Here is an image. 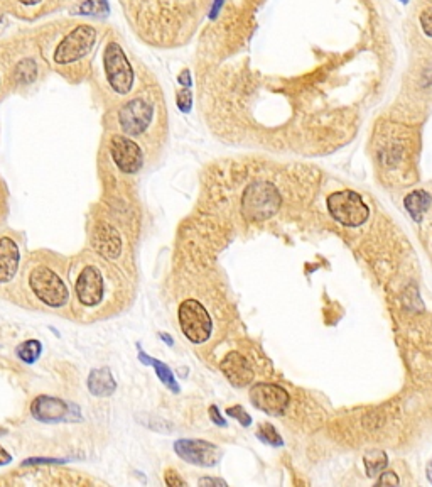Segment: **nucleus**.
Masks as SVG:
<instances>
[{
    "label": "nucleus",
    "mask_w": 432,
    "mask_h": 487,
    "mask_svg": "<svg viewBox=\"0 0 432 487\" xmlns=\"http://www.w3.org/2000/svg\"><path fill=\"white\" fill-rule=\"evenodd\" d=\"M329 215L345 227H360L368 220L370 208L353 190H339L328 196Z\"/></svg>",
    "instance_id": "nucleus-4"
},
{
    "label": "nucleus",
    "mask_w": 432,
    "mask_h": 487,
    "mask_svg": "<svg viewBox=\"0 0 432 487\" xmlns=\"http://www.w3.org/2000/svg\"><path fill=\"white\" fill-rule=\"evenodd\" d=\"M4 28V19H2V16H0V30H2Z\"/></svg>",
    "instance_id": "nucleus-38"
},
{
    "label": "nucleus",
    "mask_w": 432,
    "mask_h": 487,
    "mask_svg": "<svg viewBox=\"0 0 432 487\" xmlns=\"http://www.w3.org/2000/svg\"><path fill=\"white\" fill-rule=\"evenodd\" d=\"M38 77V67L33 60H22L16 67V78L19 83H33Z\"/></svg>",
    "instance_id": "nucleus-21"
},
{
    "label": "nucleus",
    "mask_w": 432,
    "mask_h": 487,
    "mask_svg": "<svg viewBox=\"0 0 432 487\" xmlns=\"http://www.w3.org/2000/svg\"><path fill=\"white\" fill-rule=\"evenodd\" d=\"M432 205V196L424 190H414L404 198V207L416 222H421Z\"/></svg>",
    "instance_id": "nucleus-17"
},
{
    "label": "nucleus",
    "mask_w": 432,
    "mask_h": 487,
    "mask_svg": "<svg viewBox=\"0 0 432 487\" xmlns=\"http://www.w3.org/2000/svg\"><path fill=\"white\" fill-rule=\"evenodd\" d=\"M91 244H93L95 251L105 259H118L123 247L122 235L118 234L115 227H112L107 222H98L93 227Z\"/></svg>",
    "instance_id": "nucleus-13"
},
{
    "label": "nucleus",
    "mask_w": 432,
    "mask_h": 487,
    "mask_svg": "<svg viewBox=\"0 0 432 487\" xmlns=\"http://www.w3.org/2000/svg\"><path fill=\"white\" fill-rule=\"evenodd\" d=\"M16 354H17V357H19L22 362L28 364V366H30V364L38 362V359L41 357L42 344L39 340H36V339L24 340V342H22V344L17 345Z\"/></svg>",
    "instance_id": "nucleus-20"
},
{
    "label": "nucleus",
    "mask_w": 432,
    "mask_h": 487,
    "mask_svg": "<svg viewBox=\"0 0 432 487\" xmlns=\"http://www.w3.org/2000/svg\"><path fill=\"white\" fill-rule=\"evenodd\" d=\"M11 460H12L11 454H8L6 449H2V447H0V465L11 464Z\"/></svg>",
    "instance_id": "nucleus-32"
},
{
    "label": "nucleus",
    "mask_w": 432,
    "mask_h": 487,
    "mask_svg": "<svg viewBox=\"0 0 432 487\" xmlns=\"http://www.w3.org/2000/svg\"><path fill=\"white\" fill-rule=\"evenodd\" d=\"M30 415L41 423H66V421L83 420L76 405L47 394H41L30 403Z\"/></svg>",
    "instance_id": "nucleus-7"
},
{
    "label": "nucleus",
    "mask_w": 432,
    "mask_h": 487,
    "mask_svg": "<svg viewBox=\"0 0 432 487\" xmlns=\"http://www.w3.org/2000/svg\"><path fill=\"white\" fill-rule=\"evenodd\" d=\"M399 477L395 476L394 472H385L383 471L380 474V479L377 481V486H383V484H392V486H399Z\"/></svg>",
    "instance_id": "nucleus-29"
},
{
    "label": "nucleus",
    "mask_w": 432,
    "mask_h": 487,
    "mask_svg": "<svg viewBox=\"0 0 432 487\" xmlns=\"http://www.w3.org/2000/svg\"><path fill=\"white\" fill-rule=\"evenodd\" d=\"M88 389L93 396L107 398L117 391V383L108 367H98L88 376Z\"/></svg>",
    "instance_id": "nucleus-16"
},
{
    "label": "nucleus",
    "mask_w": 432,
    "mask_h": 487,
    "mask_svg": "<svg viewBox=\"0 0 432 487\" xmlns=\"http://www.w3.org/2000/svg\"><path fill=\"white\" fill-rule=\"evenodd\" d=\"M137 347H139V361L145 364V366H152L154 371H156L157 377L161 379V383L164 384L167 389H171V391L178 394L179 393V384H178V381H176L173 371L169 369V366H166L164 362L157 361V359L149 357V355L145 354L142 349H140V345H137Z\"/></svg>",
    "instance_id": "nucleus-18"
},
{
    "label": "nucleus",
    "mask_w": 432,
    "mask_h": 487,
    "mask_svg": "<svg viewBox=\"0 0 432 487\" xmlns=\"http://www.w3.org/2000/svg\"><path fill=\"white\" fill-rule=\"evenodd\" d=\"M280 205L282 198L275 185H272L271 181L257 179L245 188L244 195H241L240 210L246 220L262 222L275 217Z\"/></svg>",
    "instance_id": "nucleus-1"
},
{
    "label": "nucleus",
    "mask_w": 432,
    "mask_h": 487,
    "mask_svg": "<svg viewBox=\"0 0 432 487\" xmlns=\"http://www.w3.org/2000/svg\"><path fill=\"white\" fill-rule=\"evenodd\" d=\"M154 117V107L142 96L132 99L118 112V124H120L123 134L127 135H142L149 129Z\"/></svg>",
    "instance_id": "nucleus-9"
},
{
    "label": "nucleus",
    "mask_w": 432,
    "mask_h": 487,
    "mask_svg": "<svg viewBox=\"0 0 432 487\" xmlns=\"http://www.w3.org/2000/svg\"><path fill=\"white\" fill-rule=\"evenodd\" d=\"M179 83H181V85H184V86L191 85V77H189L188 69H184V72L179 74Z\"/></svg>",
    "instance_id": "nucleus-33"
},
{
    "label": "nucleus",
    "mask_w": 432,
    "mask_h": 487,
    "mask_svg": "<svg viewBox=\"0 0 432 487\" xmlns=\"http://www.w3.org/2000/svg\"><path fill=\"white\" fill-rule=\"evenodd\" d=\"M227 415L232 416V418H237L238 421H240L241 427H250V423H252V418H250V415L246 413L245 408L240 406V405L228 408Z\"/></svg>",
    "instance_id": "nucleus-24"
},
{
    "label": "nucleus",
    "mask_w": 432,
    "mask_h": 487,
    "mask_svg": "<svg viewBox=\"0 0 432 487\" xmlns=\"http://www.w3.org/2000/svg\"><path fill=\"white\" fill-rule=\"evenodd\" d=\"M108 11V0H85L78 7V12L81 16H107Z\"/></svg>",
    "instance_id": "nucleus-22"
},
{
    "label": "nucleus",
    "mask_w": 432,
    "mask_h": 487,
    "mask_svg": "<svg viewBox=\"0 0 432 487\" xmlns=\"http://www.w3.org/2000/svg\"><path fill=\"white\" fill-rule=\"evenodd\" d=\"M363 464L367 476L377 477L387 469V465H389V457H387V454L383 450H372L363 457Z\"/></svg>",
    "instance_id": "nucleus-19"
},
{
    "label": "nucleus",
    "mask_w": 432,
    "mask_h": 487,
    "mask_svg": "<svg viewBox=\"0 0 432 487\" xmlns=\"http://www.w3.org/2000/svg\"><path fill=\"white\" fill-rule=\"evenodd\" d=\"M427 479H429V482L432 484V459H431V462L427 464Z\"/></svg>",
    "instance_id": "nucleus-36"
},
{
    "label": "nucleus",
    "mask_w": 432,
    "mask_h": 487,
    "mask_svg": "<svg viewBox=\"0 0 432 487\" xmlns=\"http://www.w3.org/2000/svg\"><path fill=\"white\" fill-rule=\"evenodd\" d=\"M178 107L181 112H189L191 111V103H193V96H191V91L189 90H181L178 94Z\"/></svg>",
    "instance_id": "nucleus-26"
},
{
    "label": "nucleus",
    "mask_w": 432,
    "mask_h": 487,
    "mask_svg": "<svg viewBox=\"0 0 432 487\" xmlns=\"http://www.w3.org/2000/svg\"><path fill=\"white\" fill-rule=\"evenodd\" d=\"M198 484L200 486H227V482H224L223 479H215V477H203Z\"/></svg>",
    "instance_id": "nucleus-31"
},
{
    "label": "nucleus",
    "mask_w": 432,
    "mask_h": 487,
    "mask_svg": "<svg viewBox=\"0 0 432 487\" xmlns=\"http://www.w3.org/2000/svg\"><path fill=\"white\" fill-rule=\"evenodd\" d=\"M66 460H56V459H28L22 462V467H28V465H56V464H64Z\"/></svg>",
    "instance_id": "nucleus-28"
},
{
    "label": "nucleus",
    "mask_w": 432,
    "mask_h": 487,
    "mask_svg": "<svg viewBox=\"0 0 432 487\" xmlns=\"http://www.w3.org/2000/svg\"><path fill=\"white\" fill-rule=\"evenodd\" d=\"M29 288L34 296L50 308H63L69 301L68 286L51 267H34L29 274Z\"/></svg>",
    "instance_id": "nucleus-2"
},
{
    "label": "nucleus",
    "mask_w": 432,
    "mask_h": 487,
    "mask_svg": "<svg viewBox=\"0 0 432 487\" xmlns=\"http://www.w3.org/2000/svg\"><path fill=\"white\" fill-rule=\"evenodd\" d=\"M110 156L122 173L135 174L144 166V152L135 140L127 135H113L110 139Z\"/></svg>",
    "instance_id": "nucleus-11"
},
{
    "label": "nucleus",
    "mask_w": 432,
    "mask_h": 487,
    "mask_svg": "<svg viewBox=\"0 0 432 487\" xmlns=\"http://www.w3.org/2000/svg\"><path fill=\"white\" fill-rule=\"evenodd\" d=\"M21 254L19 247L11 237H2L0 239V284H6L14 279V276L19 269Z\"/></svg>",
    "instance_id": "nucleus-15"
},
{
    "label": "nucleus",
    "mask_w": 432,
    "mask_h": 487,
    "mask_svg": "<svg viewBox=\"0 0 432 487\" xmlns=\"http://www.w3.org/2000/svg\"><path fill=\"white\" fill-rule=\"evenodd\" d=\"M222 372L228 379V383L235 388H246L254 381V369L250 361L240 352H228L222 361Z\"/></svg>",
    "instance_id": "nucleus-14"
},
{
    "label": "nucleus",
    "mask_w": 432,
    "mask_h": 487,
    "mask_svg": "<svg viewBox=\"0 0 432 487\" xmlns=\"http://www.w3.org/2000/svg\"><path fill=\"white\" fill-rule=\"evenodd\" d=\"M6 433H7V430H6V428H0V437L6 435Z\"/></svg>",
    "instance_id": "nucleus-37"
},
{
    "label": "nucleus",
    "mask_w": 432,
    "mask_h": 487,
    "mask_svg": "<svg viewBox=\"0 0 432 487\" xmlns=\"http://www.w3.org/2000/svg\"><path fill=\"white\" fill-rule=\"evenodd\" d=\"M96 41V30L91 26H76L72 33H68L56 46L52 60L58 65H72L83 60L93 50Z\"/></svg>",
    "instance_id": "nucleus-6"
},
{
    "label": "nucleus",
    "mask_w": 432,
    "mask_h": 487,
    "mask_svg": "<svg viewBox=\"0 0 432 487\" xmlns=\"http://www.w3.org/2000/svg\"><path fill=\"white\" fill-rule=\"evenodd\" d=\"M21 4H24V6H36V4L41 2V0H19Z\"/></svg>",
    "instance_id": "nucleus-35"
},
{
    "label": "nucleus",
    "mask_w": 432,
    "mask_h": 487,
    "mask_svg": "<svg viewBox=\"0 0 432 487\" xmlns=\"http://www.w3.org/2000/svg\"><path fill=\"white\" fill-rule=\"evenodd\" d=\"M76 298L86 308L98 306L105 298V279L101 271L96 266H86L81 271L74 284Z\"/></svg>",
    "instance_id": "nucleus-12"
},
{
    "label": "nucleus",
    "mask_w": 432,
    "mask_h": 487,
    "mask_svg": "<svg viewBox=\"0 0 432 487\" xmlns=\"http://www.w3.org/2000/svg\"><path fill=\"white\" fill-rule=\"evenodd\" d=\"M164 481L169 487H184L186 486V482L181 479L179 474L173 471V469H167L166 474H164Z\"/></svg>",
    "instance_id": "nucleus-27"
},
{
    "label": "nucleus",
    "mask_w": 432,
    "mask_h": 487,
    "mask_svg": "<svg viewBox=\"0 0 432 487\" xmlns=\"http://www.w3.org/2000/svg\"><path fill=\"white\" fill-rule=\"evenodd\" d=\"M159 337H161V339L164 340L167 345H174V340L171 339V335H167V333H159Z\"/></svg>",
    "instance_id": "nucleus-34"
},
{
    "label": "nucleus",
    "mask_w": 432,
    "mask_h": 487,
    "mask_svg": "<svg viewBox=\"0 0 432 487\" xmlns=\"http://www.w3.org/2000/svg\"><path fill=\"white\" fill-rule=\"evenodd\" d=\"M174 452L184 462L198 465V467H215L222 459L223 452L215 443L206 440H191L183 438L174 443Z\"/></svg>",
    "instance_id": "nucleus-10"
},
{
    "label": "nucleus",
    "mask_w": 432,
    "mask_h": 487,
    "mask_svg": "<svg viewBox=\"0 0 432 487\" xmlns=\"http://www.w3.org/2000/svg\"><path fill=\"white\" fill-rule=\"evenodd\" d=\"M210 418L213 420L215 425H218V427H227V421L223 420V416L220 415V410L218 406H210Z\"/></svg>",
    "instance_id": "nucleus-30"
},
{
    "label": "nucleus",
    "mask_w": 432,
    "mask_h": 487,
    "mask_svg": "<svg viewBox=\"0 0 432 487\" xmlns=\"http://www.w3.org/2000/svg\"><path fill=\"white\" fill-rule=\"evenodd\" d=\"M419 23H421V28L424 30V34L427 38H432V6L424 9L419 16Z\"/></svg>",
    "instance_id": "nucleus-25"
},
{
    "label": "nucleus",
    "mask_w": 432,
    "mask_h": 487,
    "mask_svg": "<svg viewBox=\"0 0 432 487\" xmlns=\"http://www.w3.org/2000/svg\"><path fill=\"white\" fill-rule=\"evenodd\" d=\"M103 65L110 89L115 91L117 95L130 94V90L134 89L135 73L125 51L122 50V46L117 41H110L107 47H105Z\"/></svg>",
    "instance_id": "nucleus-3"
},
{
    "label": "nucleus",
    "mask_w": 432,
    "mask_h": 487,
    "mask_svg": "<svg viewBox=\"0 0 432 487\" xmlns=\"http://www.w3.org/2000/svg\"><path fill=\"white\" fill-rule=\"evenodd\" d=\"M249 399L257 410L272 416L284 415L290 405L289 393L282 386L272 383L254 384L250 388Z\"/></svg>",
    "instance_id": "nucleus-8"
},
{
    "label": "nucleus",
    "mask_w": 432,
    "mask_h": 487,
    "mask_svg": "<svg viewBox=\"0 0 432 487\" xmlns=\"http://www.w3.org/2000/svg\"><path fill=\"white\" fill-rule=\"evenodd\" d=\"M178 318L181 332L184 333V337H186L191 344H205L211 337L213 322H211L208 310H206L198 300L189 298V300H184L181 303L178 310Z\"/></svg>",
    "instance_id": "nucleus-5"
},
{
    "label": "nucleus",
    "mask_w": 432,
    "mask_h": 487,
    "mask_svg": "<svg viewBox=\"0 0 432 487\" xmlns=\"http://www.w3.org/2000/svg\"><path fill=\"white\" fill-rule=\"evenodd\" d=\"M257 437L263 443H268V445H272V447H282V443H284L279 433H277V430L272 427L271 423L260 425L257 430Z\"/></svg>",
    "instance_id": "nucleus-23"
}]
</instances>
